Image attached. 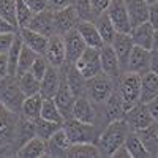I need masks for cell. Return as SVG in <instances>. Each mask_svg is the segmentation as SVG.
Listing matches in <instances>:
<instances>
[{"label": "cell", "mask_w": 158, "mask_h": 158, "mask_svg": "<svg viewBox=\"0 0 158 158\" xmlns=\"http://www.w3.org/2000/svg\"><path fill=\"white\" fill-rule=\"evenodd\" d=\"M62 125L63 123L51 122V120H46V118L40 117V118L35 120V133H36L38 138H41L43 141H48L59 128H62Z\"/></svg>", "instance_id": "obj_37"}, {"label": "cell", "mask_w": 158, "mask_h": 158, "mask_svg": "<svg viewBox=\"0 0 158 158\" xmlns=\"http://www.w3.org/2000/svg\"><path fill=\"white\" fill-rule=\"evenodd\" d=\"M8 74V57L6 54H0V81H3Z\"/></svg>", "instance_id": "obj_51"}, {"label": "cell", "mask_w": 158, "mask_h": 158, "mask_svg": "<svg viewBox=\"0 0 158 158\" xmlns=\"http://www.w3.org/2000/svg\"><path fill=\"white\" fill-rule=\"evenodd\" d=\"M146 2H147L149 5H152V3H156V2H158V0H146Z\"/></svg>", "instance_id": "obj_53"}, {"label": "cell", "mask_w": 158, "mask_h": 158, "mask_svg": "<svg viewBox=\"0 0 158 158\" xmlns=\"http://www.w3.org/2000/svg\"><path fill=\"white\" fill-rule=\"evenodd\" d=\"M125 6L130 16L131 29L136 25L147 22L149 19V3L146 0H125Z\"/></svg>", "instance_id": "obj_23"}, {"label": "cell", "mask_w": 158, "mask_h": 158, "mask_svg": "<svg viewBox=\"0 0 158 158\" xmlns=\"http://www.w3.org/2000/svg\"><path fill=\"white\" fill-rule=\"evenodd\" d=\"M90 2H92V13H94V16L97 19L100 15H103L108 10L111 0H90Z\"/></svg>", "instance_id": "obj_45"}, {"label": "cell", "mask_w": 158, "mask_h": 158, "mask_svg": "<svg viewBox=\"0 0 158 158\" xmlns=\"http://www.w3.org/2000/svg\"><path fill=\"white\" fill-rule=\"evenodd\" d=\"M48 68H49V62H48V59H46L44 56H41V54H38L36 59H35L33 63H32V67H30V71L40 79V81H41L43 76H44V73L48 71Z\"/></svg>", "instance_id": "obj_43"}, {"label": "cell", "mask_w": 158, "mask_h": 158, "mask_svg": "<svg viewBox=\"0 0 158 158\" xmlns=\"http://www.w3.org/2000/svg\"><path fill=\"white\" fill-rule=\"evenodd\" d=\"M106 15L109 16L117 33L131 32V24H130V16L125 6V0H111V3L106 10Z\"/></svg>", "instance_id": "obj_8"}, {"label": "cell", "mask_w": 158, "mask_h": 158, "mask_svg": "<svg viewBox=\"0 0 158 158\" xmlns=\"http://www.w3.org/2000/svg\"><path fill=\"white\" fill-rule=\"evenodd\" d=\"M74 100H76V97L73 95V92L70 90L67 79H65L63 73H60V85H59L56 95H54V101H56L57 108L62 112L65 120H67V118H71V109H73Z\"/></svg>", "instance_id": "obj_13"}, {"label": "cell", "mask_w": 158, "mask_h": 158, "mask_svg": "<svg viewBox=\"0 0 158 158\" xmlns=\"http://www.w3.org/2000/svg\"><path fill=\"white\" fill-rule=\"evenodd\" d=\"M41 117L51 122H57V123H63V115L59 111L57 104L54 101V98H43V104H41Z\"/></svg>", "instance_id": "obj_38"}, {"label": "cell", "mask_w": 158, "mask_h": 158, "mask_svg": "<svg viewBox=\"0 0 158 158\" xmlns=\"http://www.w3.org/2000/svg\"><path fill=\"white\" fill-rule=\"evenodd\" d=\"M18 32H19V29L16 25L5 21L3 18H0V33H18Z\"/></svg>", "instance_id": "obj_49"}, {"label": "cell", "mask_w": 158, "mask_h": 158, "mask_svg": "<svg viewBox=\"0 0 158 158\" xmlns=\"http://www.w3.org/2000/svg\"><path fill=\"white\" fill-rule=\"evenodd\" d=\"M147 22H150L152 27L155 30H158V2L149 5V19H147Z\"/></svg>", "instance_id": "obj_47"}, {"label": "cell", "mask_w": 158, "mask_h": 158, "mask_svg": "<svg viewBox=\"0 0 158 158\" xmlns=\"http://www.w3.org/2000/svg\"><path fill=\"white\" fill-rule=\"evenodd\" d=\"M123 118L127 120V123L130 125V128L133 131H139L142 128L149 127L153 122V118H152V115H150V112L146 106V103H141V101L136 103L130 111H127Z\"/></svg>", "instance_id": "obj_12"}, {"label": "cell", "mask_w": 158, "mask_h": 158, "mask_svg": "<svg viewBox=\"0 0 158 158\" xmlns=\"http://www.w3.org/2000/svg\"><path fill=\"white\" fill-rule=\"evenodd\" d=\"M29 29L41 33L44 36H52L56 33V24H54V11L52 10H44L41 13H36L33 19L29 24Z\"/></svg>", "instance_id": "obj_19"}, {"label": "cell", "mask_w": 158, "mask_h": 158, "mask_svg": "<svg viewBox=\"0 0 158 158\" xmlns=\"http://www.w3.org/2000/svg\"><path fill=\"white\" fill-rule=\"evenodd\" d=\"M24 2L29 5V8L35 13V15L48 10V0H24Z\"/></svg>", "instance_id": "obj_46"}, {"label": "cell", "mask_w": 158, "mask_h": 158, "mask_svg": "<svg viewBox=\"0 0 158 158\" xmlns=\"http://www.w3.org/2000/svg\"><path fill=\"white\" fill-rule=\"evenodd\" d=\"M139 139L146 146L150 156H158V122H152L149 127L136 131Z\"/></svg>", "instance_id": "obj_28"}, {"label": "cell", "mask_w": 158, "mask_h": 158, "mask_svg": "<svg viewBox=\"0 0 158 158\" xmlns=\"http://www.w3.org/2000/svg\"><path fill=\"white\" fill-rule=\"evenodd\" d=\"M76 11L81 21H95V16L92 13V2L90 0H74L73 2Z\"/></svg>", "instance_id": "obj_42"}, {"label": "cell", "mask_w": 158, "mask_h": 158, "mask_svg": "<svg viewBox=\"0 0 158 158\" xmlns=\"http://www.w3.org/2000/svg\"><path fill=\"white\" fill-rule=\"evenodd\" d=\"M141 79H142L141 74L130 73V71L122 73L120 79H118V92H120L122 100H123L125 112L130 111L136 103H139V97H141Z\"/></svg>", "instance_id": "obj_3"}, {"label": "cell", "mask_w": 158, "mask_h": 158, "mask_svg": "<svg viewBox=\"0 0 158 158\" xmlns=\"http://www.w3.org/2000/svg\"><path fill=\"white\" fill-rule=\"evenodd\" d=\"M71 117L76 118L79 122L84 123H95L97 118V109L85 95L77 97L73 103V109H71Z\"/></svg>", "instance_id": "obj_17"}, {"label": "cell", "mask_w": 158, "mask_h": 158, "mask_svg": "<svg viewBox=\"0 0 158 158\" xmlns=\"http://www.w3.org/2000/svg\"><path fill=\"white\" fill-rule=\"evenodd\" d=\"M0 18H3L19 29L16 21V0H0Z\"/></svg>", "instance_id": "obj_41"}, {"label": "cell", "mask_w": 158, "mask_h": 158, "mask_svg": "<svg viewBox=\"0 0 158 158\" xmlns=\"http://www.w3.org/2000/svg\"><path fill=\"white\" fill-rule=\"evenodd\" d=\"M18 84H19L22 94L25 97L40 94V87H41V81H40L32 71H27V73L18 76Z\"/></svg>", "instance_id": "obj_34"}, {"label": "cell", "mask_w": 158, "mask_h": 158, "mask_svg": "<svg viewBox=\"0 0 158 158\" xmlns=\"http://www.w3.org/2000/svg\"><path fill=\"white\" fill-rule=\"evenodd\" d=\"M104 104V114H106L108 122L117 120V118H123L125 115V108H123V100L118 89L112 90V94L106 98V101L103 103Z\"/></svg>", "instance_id": "obj_25"}, {"label": "cell", "mask_w": 158, "mask_h": 158, "mask_svg": "<svg viewBox=\"0 0 158 158\" xmlns=\"http://www.w3.org/2000/svg\"><path fill=\"white\" fill-rule=\"evenodd\" d=\"M36 52L33 49H30L29 46H25L22 44V49H21V54H19V60H18V70H16V77L24 74V73H27L30 71V67H32V63L33 60L36 59Z\"/></svg>", "instance_id": "obj_39"}, {"label": "cell", "mask_w": 158, "mask_h": 158, "mask_svg": "<svg viewBox=\"0 0 158 158\" xmlns=\"http://www.w3.org/2000/svg\"><path fill=\"white\" fill-rule=\"evenodd\" d=\"M21 114L13 112L0 101V153L15 147Z\"/></svg>", "instance_id": "obj_2"}, {"label": "cell", "mask_w": 158, "mask_h": 158, "mask_svg": "<svg viewBox=\"0 0 158 158\" xmlns=\"http://www.w3.org/2000/svg\"><path fill=\"white\" fill-rule=\"evenodd\" d=\"M22 38L19 33H16L15 40H13V44L10 48V51L6 52V57H8V73L10 76H16V70H18V60H19V54H21V49H22Z\"/></svg>", "instance_id": "obj_36"}, {"label": "cell", "mask_w": 158, "mask_h": 158, "mask_svg": "<svg viewBox=\"0 0 158 158\" xmlns=\"http://www.w3.org/2000/svg\"><path fill=\"white\" fill-rule=\"evenodd\" d=\"M131 35V40H133L135 46H139V48H144L150 51L152 46H153V36H155V29L150 25V22H142L136 27L131 29L130 32Z\"/></svg>", "instance_id": "obj_22"}, {"label": "cell", "mask_w": 158, "mask_h": 158, "mask_svg": "<svg viewBox=\"0 0 158 158\" xmlns=\"http://www.w3.org/2000/svg\"><path fill=\"white\" fill-rule=\"evenodd\" d=\"M125 71L136 73V74H141V76L146 74L147 71H150V51L139 48V46H135L133 51H131V54H130Z\"/></svg>", "instance_id": "obj_14"}, {"label": "cell", "mask_w": 158, "mask_h": 158, "mask_svg": "<svg viewBox=\"0 0 158 158\" xmlns=\"http://www.w3.org/2000/svg\"><path fill=\"white\" fill-rule=\"evenodd\" d=\"M146 106H147V109H149L152 118H153L155 122H158V97H155V98H152L150 101H147Z\"/></svg>", "instance_id": "obj_50"}, {"label": "cell", "mask_w": 158, "mask_h": 158, "mask_svg": "<svg viewBox=\"0 0 158 158\" xmlns=\"http://www.w3.org/2000/svg\"><path fill=\"white\" fill-rule=\"evenodd\" d=\"M15 36H16V33H0V54H6L10 51Z\"/></svg>", "instance_id": "obj_44"}, {"label": "cell", "mask_w": 158, "mask_h": 158, "mask_svg": "<svg viewBox=\"0 0 158 158\" xmlns=\"http://www.w3.org/2000/svg\"><path fill=\"white\" fill-rule=\"evenodd\" d=\"M19 35L22 38V41L25 46H29L30 49H33L36 54H41L44 56L46 52V46H48V36L38 33L29 27H24V29H19Z\"/></svg>", "instance_id": "obj_26"}, {"label": "cell", "mask_w": 158, "mask_h": 158, "mask_svg": "<svg viewBox=\"0 0 158 158\" xmlns=\"http://www.w3.org/2000/svg\"><path fill=\"white\" fill-rule=\"evenodd\" d=\"M111 46L115 51L118 63H120V68H122V73H123L125 68H127L130 54H131V51H133V48H135V43H133V40H131V35L130 33H117L114 36V40H112Z\"/></svg>", "instance_id": "obj_18"}, {"label": "cell", "mask_w": 158, "mask_h": 158, "mask_svg": "<svg viewBox=\"0 0 158 158\" xmlns=\"http://www.w3.org/2000/svg\"><path fill=\"white\" fill-rule=\"evenodd\" d=\"M41 104H43L41 94L25 97V100L22 103V108H21V115L35 122L36 118L41 117Z\"/></svg>", "instance_id": "obj_30"}, {"label": "cell", "mask_w": 158, "mask_h": 158, "mask_svg": "<svg viewBox=\"0 0 158 158\" xmlns=\"http://www.w3.org/2000/svg\"><path fill=\"white\" fill-rule=\"evenodd\" d=\"M74 0H48V8L52 10V11H57V10H62L68 5H73Z\"/></svg>", "instance_id": "obj_48"}, {"label": "cell", "mask_w": 158, "mask_h": 158, "mask_svg": "<svg viewBox=\"0 0 158 158\" xmlns=\"http://www.w3.org/2000/svg\"><path fill=\"white\" fill-rule=\"evenodd\" d=\"M33 136H36V133H35V122L33 120H29V118H25V117L21 115L19 117V123H18V136H16V142H15L16 152L27 141H30Z\"/></svg>", "instance_id": "obj_31"}, {"label": "cell", "mask_w": 158, "mask_h": 158, "mask_svg": "<svg viewBox=\"0 0 158 158\" xmlns=\"http://www.w3.org/2000/svg\"><path fill=\"white\" fill-rule=\"evenodd\" d=\"M24 100H25V95L22 94L16 76L8 74L3 81H0V101H2L8 109H11L13 112L21 114V108H22Z\"/></svg>", "instance_id": "obj_5"}, {"label": "cell", "mask_w": 158, "mask_h": 158, "mask_svg": "<svg viewBox=\"0 0 158 158\" xmlns=\"http://www.w3.org/2000/svg\"><path fill=\"white\" fill-rule=\"evenodd\" d=\"M44 57L48 59L49 65H52V67H56V68H62L65 65L67 52H65V41H63L62 35L54 33L52 36H49Z\"/></svg>", "instance_id": "obj_10"}, {"label": "cell", "mask_w": 158, "mask_h": 158, "mask_svg": "<svg viewBox=\"0 0 158 158\" xmlns=\"http://www.w3.org/2000/svg\"><path fill=\"white\" fill-rule=\"evenodd\" d=\"M60 85V68H56L49 65L48 71L44 73L41 79V87H40V94L43 98H54L56 92Z\"/></svg>", "instance_id": "obj_24"}, {"label": "cell", "mask_w": 158, "mask_h": 158, "mask_svg": "<svg viewBox=\"0 0 158 158\" xmlns=\"http://www.w3.org/2000/svg\"><path fill=\"white\" fill-rule=\"evenodd\" d=\"M111 158H131V155H130V150L127 149V146L123 144V146H120L114 153H112V156Z\"/></svg>", "instance_id": "obj_52"}, {"label": "cell", "mask_w": 158, "mask_h": 158, "mask_svg": "<svg viewBox=\"0 0 158 158\" xmlns=\"http://www.w3.org/2000/svg\"><path fill=\"white\" fill-rule=\"evenodd\" d=\"M62 127L67 131L71 144H77V142H95L97 144V139L100 136V130L97 128L95 123H84L73 117L63 120Z\"/></svg>", "instance_id": "obj_4"}, {"label": "cell", "mask_w": 158, "mask_h": 158, "mask_svg": "<svg viewBox=\"0 0 158 158\" xmlns=\"http://www.w3.org/2000/svg\"><path fill=\"white\" fill-rule=\"evenodd\" d=\"M60 70H62L65 79H67L68 87H70V90L73 92V95H74L76 98L85 95V77L77 71V68L74 67V65L65 63Z\"/></svg>", "instance_id": "obj_20"}, {"label": "cell", "mask_w": 158, "mask_h": 158, "mask_svg": "<svg viewBox=\"0 0 158 158\" xmlns=\"http://www.w3.org/2000/svg\"><path fill=\"white\" fill-rule=\"evenodd\" d=\"M100 62H101V71L108 74L114 82L120 79L122 68H120V63H118L115 51L111 44H104L100 49Z\"/></svg>", "instance_id": "obj_11"}, {"label": "cell", "mask_w": 158, "mask_h": 158, "mask_svg": "<svg viewBox=\"0 0 158 158\" xmlns=\"http://www.w3.org/2000/svg\"><path fill=\"white\" fill-rule=\"evenodd\" d=\"M125 146L130 150L131 158H147V156H150V153L147 152L146 146H144L142 141L139 139L138 133H136V131H133V130L128 133V136L125 139Z\"/></svg>", "instance_id": "obj_35"}, {"label": "cell", "mask_w": 158, "mask_h": 158, "mask_svg": "<svg viewBox=\"0 0 158 158\" xmlns=\"http://www.w3.org/2000/svg\"><path fill=\"white\" fill-rule=\"evenodd\" d=\"M81 22L77 11L74 8V5H68L62 10L54 11V24H56V33L59 35H65L71 30L76 29V25Z\"/></svg>", "instance_id": "obj_9"}, {"label": "cell", "mask_w": 158, "mask_h": 158, "mask_svg": "<svg viewBox=\"0 0 158 158\" xmlns=\"http://www.w3.org/2000/svg\"><path fill=\"white\" fill-rule=\"evenodd\" d=\"M68 156L70 158H98L101 155L95 142H77V144H71V147L68 150Z\"/></svg>", "instance_id": "obj_33"}, {"label": "cell", "mask_w": 158, "mask_h": 158, "mask_svg": "<svg viewBox=\"0 0 158 158\" xmlns=\"http://www.w3.org/2000/svg\"><path fill=\"white\" fill-rule=\"evenodd\" d=\"M114 90V81L103 71L85 81V95L95 104H103Z\"/></svg>", "instance_id": "obj_6"}, {"label": "cell", "mask_w": 158, "mask_h": 158, "mask_svg": "<svg viewBox=\"0 0 158 158\" xmlns=\"http://www.w3.org/2000/svg\"><path fill=\"white\" fill-rule=\"evenodd\" d=\"M76 30H77L79 35H81V38L84 40V43L87 44V48L101 49L104 46V41H103V38L100 36L94 21H81L76 25Z\"/></svg>", "instance_id": "obj_21"}, {"label": "cell", "mask_w": 158, "mask_h": 158, "mask_svg": "<svg viewBox=\"0 0 158 158\" xmlns=\"http://www.w3.org/2000/svg\"><path fill=\"white\" fill-rule=\"evenodd\" d=\"M94 22H95V27H97L100 36L103 38L104 44H111L112 40H114V36L117 35V30H115V27L112 25L109 16L106 15V11H104L103 15H100Z\"/></svg>", "instance_id": "obj_32"}, {"label": "cell", "mask_w": 158, "mask_h": 158, "mask_svg": "<svg viewBox=\"0 0 158 158\" xmlns=\"http://www.w3.org/2000/svg\"><path fill=\"white\" fill-rule=\"evenodd\" d=\"M46 146H48V156H56V158L68 156V150L71 147V141L67 135V131H65L63 127H62L46 141Z\"/></svg>", "instance_id": "obj_15"}, {"label": "cell", "mask_w": 158, "mask_h": 158, "mask_svg": "<svg viewBox=\"0 0 158 158\" xmlns=\"http://www.w3.org/2000/svg\"><path fill=\"white\" fill-rule=\"evenodd\" d=\"M33 16H35V13L29 8V5L24 0H16V21H18L19 29L29 27Z\"/></svg>", "instance_id": "obj_40"}, {"label": "cell", "mask_w": 158, "mask_h": 158, "mask_svg": "<svg viewBox=\"0 0 158 158\" xmlns=\"http://www.w3.org/2000/svg\"><path fill=\"white\" fill-rule=\"evenodd\" d=\"M16 156H19V158H41V156H48L46 141H43L41 138H38V136H33L30 141H27L16 152Z\"/></svg>", "instance_id": "obj_27"}, {"label": "cell", "mask_w": 158, "mask_h": 158, "mask_svg": "<svg viewBox=\"0 0 158 158\" xmlns=\"http://www.w3.org/2000/svg\"><path fill=\"white\" fill-rule=\"evenodd\" d=\"M131 131L130 125L125 118H117L108 123L106 128L100 131V136L97 139V147L101 156H112V153L125 144V139Z\"/></svg>", "instance_id": "obj_1"}, {"label": "cell", "mask_w": 158, "mask_h": 158, "mask_svg": "<svg viewBox=\"0 0 158 158\" xmlns=\"http://www.w3.org/2000/svg\"><path fill=\"white\" fill-rule=\"evenodd\" d=\"M63 41H65V52H67V60L65 63L74 65V62L81 57V54L85 51L87 44L84 43V40L81 35L77 33V30H71L68 33L63 35Z\"/></svg>", "instance_id": "obj_16"}, {"label": "cell", "mask_w": 158, "mask_h": 158, "mask_svg": "<svg viewBox=\"0 0 158 158\" xmlns=\"http://www.w3.org/2000/svg\"><path fill=\"white\" fill-rule=\"evenodd\" d=\"M158 97V74L153 71H147L146 74H142L141 79V103H147L152 98Z\"/></svg>", "instance_id": "obj_29"}, {"label": "cell", "mask_w": 158, "mask_h": 158, "mask_svg": "<svg viewBox=\"0 0 158 158\" xmlns=\"http://www.w3.org/2000/svg\"><path fill=\"white\" fill-rule=\"evenodd\" d=\"M74 67L85 77V81L90 79V77H94V76H97L98 73H101L100 49L85 48V51L81 54V57L74 62Z\"/></svg>", "instance_id": "obj_7"}]
</instances>
